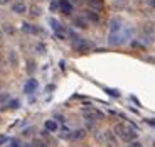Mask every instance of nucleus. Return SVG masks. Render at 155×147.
<instances>
[{"instance_id": "f257e3e1", "label": "nucleus", "mask_w": 155, "mask_h": 147, "mask_svg": "<svg viewBox=\"0 0 155 147\" xmlns=\"http://www.w3.org/2000/svg\"><path fill=\"white\" fill-rule=\"evenodd\" d=\"M115 134L120 137L121 140H125V142H132V140L137 139V132L127 124H116L115 125Z\"/></svg>"}, {"instance_id": "f03ea898", "label": "nucleus", "mask_w": 155, "mask_h": 147, "mask_svg": "<svg viewBox=\"0 0 155 147\" xmlns=\"http://www.w3.org/2000/svg\"><path fill=\"white\" fill-rule=\"evenodd\" d=\"M73 47L78 51V53H86V51L93 49V43H89V41H86V39H79V37H78L76 41L73 43Z\"/></svg>"}, {"instance_id": "7ed1b4c3", "label": "nucleus", "mask_w": 155, "mask_h": 147, "mask_svg": "<svg viewBox=\"0 0 155 147\" xmlns=\"http://www.w3.org/2000/svg\"><path fill=\"white\" fill-rule=\"evenodd\" d=\"M83 117H84L86 120H89V122H94V120H100L101 117H103V113L96 108H84L83 110Z\"/></svg>"}, {"instance_id": "20e7f679", "label": "nucleus", "mask_w": 155, "mask_h": 147, "mask_svg": "<svg viewBox=\"0 0 155 147\" xmlns=\"http://www.w3.org/2000/svg\"><path fill=\"white\" fill-rule=\"evenodd\" d=\"M49 24H51L52 31L56 32V36H58L59 39H66V31H64V27H62V26L58 22V20H56V19H51Z\"/></svg>"}, {"instance_id": "39448f33", "label": "nucleus", "mask_w": 155, "mask_h": 147, "mask_svg": "<svg viewBox=\"0 0 155 147\" xmlns=\"http://www.w3.org/2000/svg\"><path fill=\"white\" fill-rule=\"evenodd\" d=\"M59 10L62 14L69 15V14H73V4H71L69 0H59Z\"/></svg>"}, {"instance_id": "423d86ee", "label": "nucleus", "mask_w": 155, "mask_h": 147, "mask_svg": "<svg viewBox=\"0 0 155 147\" xmlns=\"http://www.w3.org/2000/svg\"><path fill=\"white\" fill-rule=\"evenodd\" d=\"M73 24H74V26H76V27H79V29H86V27H88V19H86V17L84 15H79V17H74V19H73Z\"/></svg>"}, {"instance_id": "0eeeda50", "label": "nucleus", "mask_w": 155, "mask_h": 147, "mask_svg": "<svg viewBox=\"0 0 155 147\" xmlns=\"http://www.w3.org/2000/svg\"><path fill=\"white\" fill-rule=\"evenodd\" d=\"M25 10H27V7H25V4L24 2H14L12 4V12H15V14H25Z\"/></svg>"}, {"instance_id": "6e6552de", "label": "nucleus", "mask_w": 155, "mask_h": 147, "mask_svg": "<svg viewBox=\"0 0 155 147\" xmlns=\"http://www.w3.org/2000/svg\"><path fill=\"white\" fill-rule=\"evenodd\" d=\"M84 17L88 19V22H94V24L100 22V15H98L94 10H86L84 12Z\"/></svg>"}, {"instance_id": "1a4fd4ad", "label": "nucleus", "mask_w": 155, "mask_h": 147, "mask_svg": "<svg viewBox=\"0 0 155 147\" xmlns=\"http://www.w3.org/2000/svg\"><path fill=\"white\" fill-rule=\"evenodd\" d=\"M35 90H37V81L35 80H27V83H25V88H24V91L25 93H34Z\"/></svg>"}, {"instance_id": "9d476101", "label": "nucleus", "mask_w": 155, "mask_h": 147, "mask_svg": "<svg viewBox=\"0 0 155 147\" xmlns=\"http://www.w3.org/2000/svg\"><path fill=\"white\" fill-rule=\"evenodd\" d=\"M44 127H46L47 132H56L58 130V122H54V120H46Z\"/></svg>"}, {"instance_id": "9b49d317", "label": "nucleus", "mask_w": 155, "mask_h": 147, "mask_svg": "<svg viewBox=\"0 0 155 147\" xmlns=\"http://www.w3.org/2000/svg\"><path fill=\"white\" fill-rule=\"evenodd\" d=\"M8 61H10L12 66L19 64V59H17V53H15V51H8Z\"/></svg>"}, {"instance_id": "f8f14e48", "label": "nucleus", "mask_w": 155, "mask_h": 147, "mask_svg": "<svg viewBox=\"0 0 155 147\" xmlns=\"http://www.w3.org/2000/svg\"><path fill=\"white\" fill-rule=\"evenodd\" d=\"M24 32H29V34H39V29L31 26V24H24Z\"/></svg>"}, {"instance_id": "ddd939ff", "label": "nucleus", "mask_w": 155, "mask_h": 147, "mask_svg": "<svg viewBox=\"0 0 155 147\" xmlns=\"http://www.w3.org/2000/svg\"><path fill=\"white\" fill-rule=\"evenodd\" d=\"M84 134H86V132L83 130V128H79V130H74L73 135H71V139H73V140H79V139H83V137H84Z\"/></svg>"}, {"instance_id": "4468645a", "label": "nucleus", "mask_w": 155, "mask_h": 147, "mask_svg": "<svg viewBox=\"0 0 155 147\" xmlns=\"http://www.w3.org/2000/svg\"><path fill=\"white\" fill-rule=\"evenodd\" d=\"M105 137H106V140H108L110 144L116 145V139H115V135H113V132H105Z\"/></svg>"}, {"instance_id": "2eb2a0df", "label": "nucleus", "mask_w": 155, "mask_h": 147, "mask_svg": "<svg viewBox=\"0 0 155 147\" xmlns=\"http://www.w3.org/2000/svg\"><path fill=\"white\" fill-rule=\"evenodd\" d=\"M32 145L34 147H47V144L44 142V140H41V139H35L34 142H32Z\"/></svg>"}, {"instance_id": "dca6fc26", "label": "nucleus", "mask_w": 155, "mask_h": 147, "mask_svg": "<svg viewBox=\"0 0 155 147\" xmlns=\"http://www.w3.org/2000/svg\"><path fill=\"white\" fill-rule=\"evenodd\" d=\"M10 100V95L8 93H0V103H7Z\"/></svg>"}, {"instance_id": "f3484780", "label": "nucleus", "mask_w": 155, "mask_h": 147, "mask_svg": "<svg viewBox=\"0 0 155 147\" xmlns=\"http://www.w3.org/2000/svg\"><path fill=\"white\" fill-rule=\"evenodd\" d=\"M39 14H41V9L37 7V5H32L31 7V15H34V17H37Z\"/></svg>"}, {"instance_id": "a211bd4d", "label": "nucleus", "mask_w": 155, "mask_h": 147, "mask_svg": "<svg viewBox=\"0 0 155 147\" xmlns=\"http://www.w3.org/2000/svg\"><path fill=\"white\" fill-rule=\"evenodd\" d=\"M19 107H20L19 100H10L8 101V108H19Z\"/></svg>"}, {"instance_id": "6ab92c4d", "label": "nucleus", "mask_w": 155, "mask_h": 147, "mask_svg": "<svg viewBox=\"0 0 155 147\" xmlns=\"http://www.w3.org/2000/svg\"><path fill=\"white\" fill-rule=\"evenodd\" d=\"M143 31L147 32V34H152V32H153V24H145V27H143Z\"/></svg>"}, {"instance_id": "aec40b11", "label": "nucleus", "mask_w": 155, "mask_h": 147, "mask_svg": "<svg viewBox=\"0 0 155 147\" xmlns=\"http://www.w3.org/2000/svg\"><path fill=\"white\" fill-rule=\"evenodd\" d=\"M35 51H37L39 54H44V53H46V46H44V44H37V46H35Z\"/></svg>"}, {"instance_id": "412c9836", "label": "nucleus", "mask_w": 155, "mask_h": 147, "mask_svg": "<svg viewBox=\"0 0 155 147\" xmlns=\"http://www.w3.org/2000/svg\"><path fill=\"white\" fill-rule=\"evenodd\" d=\"M116 2V5H118V7H125V5L128 4V0H115Z\"/></svg>"}, {"instance_id": "4be33fe9", "label": "nucleus", "mask_w": 155, "mask_h": 147, "mask_svg": "<svg viewBox=\"0 0 155 147\" xmlns=\"http://www.w3.org/2000/svg\"><path fill=\"white\" fill-rule=\"evenodd\" d=\"M145 4H147L150 9H153V10H155V0H145Z\"/></svg>"}, {"instance_id": "5701e85b", "label": "nucleus", "mask_w": 155, "mask_h": 147, "mask_svg": "<svg viewBox=\"0 0 155 147\" xmlns=\"http://www.w3.org/2000/svg\"><path fill=\"white\" fill-rule=\"evenodd\" d=\"M35 70V66H34V61H29V68H27V71L29 73H32V71Z\"/></svg>"}, {"instance_id": "b1692460", "label": "nucleus", "mask_w": 155, "mask_h": 147, "mask_svg": "<svg viewBox=\"0 0 155 147\" xmlns=\"http://www.w3.org/2000/svg\"><path fill=\"white\" fill-rule=\"evenodd\" d=\"M69 134H71L69 130H66V128H62V132H61V137H71Z\"/></svg>"}, {"instance_id": "393cba45", "label": "nucleus", "mask_w": 155, "mask_h": 147, "mask_svg": "<svg viewBox=\"0 0 155 147\" xmlns=\"http://www.w3.org/2000/svg\"><path fill=\"white\" fill-rule=\"evenodd\" d=\"M5 31H7V32H10V34L14 32V31H12V27H8V24H5Z\"/></svg>"}, {"instance_id": "a878e982", "label": "nucleus", "mask_w": 155, "mask_h": 147, "mask_svg": "<svg viewBox=\"0 0 155 147\" xmlns=\"http://www.w3.org/2000/svg\"><path fill=\"white\" fill-rule=\"evenodd\" d=\"M8 2H10V0H0V5H7Z\"/></svg>"}, {"instance_id": "bb28decb", "label": "nucleus", "mask_w": 155, "mask_h": 147, "mask_svg": "<svg viewBox=\"0 0 155 147\" xmlns=\"http://www.w3.org/2000/svg\"><path fill=\"white\" fill-rule=\"evenodd\" d=\"M10 147H20V145H19V144H17V142H14V144H12Z\"/></svg>"}, {"instance_id": "cd10ccee", "label": "nucleus", "mask_w": 155, "mask_h": 147, "mask_svg": "<svg viewBox=\"0 0 155 147\" xmlns=\"http://www.w3.org/2000/svg\"><path fill=\"white\" fill-rule=\"evenodd\" d=\"M24 147H34V145H32V144H27V145H24Z\"/></svg>"}, {"instance_id": "c85d7f7f", "label": "nucleus", "mask_w": 155, "mask_h": 147, "mask_svg": "<svg viewBox=\"0 0 155 147\" xmlns=\"http://www.w3.org/2000/svg\"><path fill=\"white\" fill-rule=\"evenodd\" d=\"M89 2H93V4H94V2H96V4H98V2H100V0H89Z\"/></svg>"}, {"instance_id": "c756f323", "label": "nucleus", "mask_w": 155, "mask_h": 147, "mask_svg": "<svg viewBox=\"0 0 155 147\" xmlns=\"http://www.w3.org/2000/svg\"><path fill=\"white\" fill-rule=\"evenodd\" d=\"M135 147H142V145H140V144H137V145H135Z\"/></svg>"}, {"instance_id": "7c9ffc66", "label": "nucleus", "mask_w": 155, "mask_h": 147, "mask_svg": "<svg viewBox=\"0 0 155 147\" xmlns=\"http://www.w3.org/2000/svg\"><path fill=\"white\" fill-rule=\"evenodd\" d=\"M0 37H2V34H0Z\"/></svg>"}, {"instance_id": "2f4dec72", "label": "nucleus", "mask_w": 155, "mask_h": 147, "mask_svg": "<svg viewBox=\"0 0 155 147\" xmlns=\"http://www.w3.org/2000/svg\"><path fill=\"white\" fill-rule=\"evenodd\" d=\"M86 147H88V145H86Z\"/></svg>"}]
</instances>
